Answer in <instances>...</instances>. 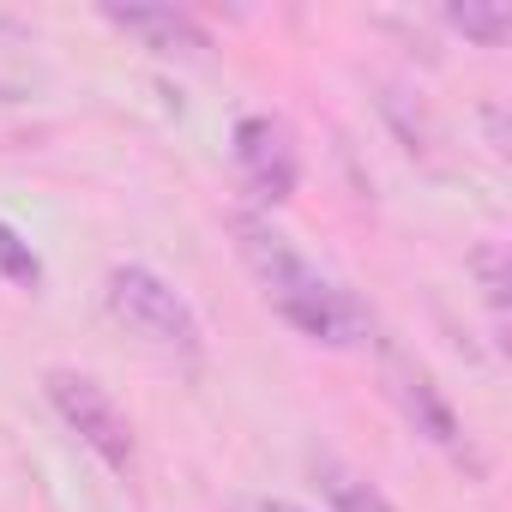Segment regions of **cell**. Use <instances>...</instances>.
<instances>
[{
  "label": "cell",
  "mask_w": 512,
  "mask_h": 512,
  "mask_svg": "<svg viewBox=\"0 0 512 512\" xmlns=\"http://www.w3.org/2000/svg\"><path fill=\"white\" fill-rule=\"evenodd\" d=\"M235 169L247 181V193L260 205H284L296 193V145L290 127L272 115H241L235 121Z\"/></svg>",
  "instance_id": "4"
},
{
  "label": "cell",
  "mask_w": 512,
  "mask_h": 512,
  "mask_svg": "<svg viewBox=\"0 0 512 512\" xmlns=\"http://www.w3.org/2000/svg\"><path fill=\"white\" fill-rule=\"evenodd\" d=\"M103 308L115 326H127L133 338L169 350V356H199L205 350V332L193 320V308L181 302L175 284H163L151 266H109L103 278Z\"/></svg>",
  "instance_id": "2"
},
{
  "label": "cell",
  "mask_w": 512,
  "mask_h": 512,
  "mask_svg": "<svg viewBox=\"0 0 512 512\" xmlns=\"http://www.w3.org/2000/svg\"><path fill=\"white\" fill-rule=\"evenodd\" d=\"M476 278H482V296H488V308H494V326L506 320V247L500 241H488V247H476Z\"/></svg>",
  "instance_id": "10"
},
{
  "label": "cell",
  "mask_w": 512,
  "mask_h": 512,
  "mask_svg": "<svg viewBox=\"0 0 512 512\" xmlns=\"http://www.w3.org/2000/svg\"><path fill=\"white\" fill-rule=\"evenodd\" d=\"M241 512H302L296 500H241Z\"/></svg>",
  "instance_id": "11"
},
{
  "label": "cell",
  "mask_w": 512,
  "mask_h": 512,
  "mask_svg": "<svg viewBox=\"0 0 512 512\" xmlns=\"http://www.w3.org/2000/svg\"><path fill=\"white\" fill-rule=\"evenodd\" d=\"M0 278H7L13 290H25V296H37L43 290V260H37V247L0 217Z\"/></svg>",
  "instance_id": "9"
},
{
  "label": "cell",
  "mask_w": 512,
  "mask_h": 512,
  "mask_svg": "<svg viewBox=\"0 0 512 512\" xmlns=\"http://www.w3.org/2000/svg\"><path fill=\"white\" fill-rule=\"evenodd\" d=\"M103 19L115 25V31H127V37H139L151 55H163V61H205V49H211V37H205V25L193 19V13H181V7H103Z\"/></svg>",
  "instance_id": "6"
},
{
  "label": "cell",
  "mask_w": 512,
  "mask_h": 512,
  "mask_svg": "<svg viewBox=\"0 0 512 512\" xmlns=\"http://www.w3.org/2000/svg\"><path fill=\"white\" fill-rule=\"evenodd\" d=\"M446 19H452V31H464L482 49H500L512 37V13L500 7V0H494V7H488V0H458V7H446Z\"/></svg>",
  "instance_id": "8"
},
{
  "label": "cell",
  "mask_w": 512,
  "mask_h": 512,
  "mask_svg": "<svg viewBox=\"0 0 512 512\" xmlns=\"http://www.w3.org/2000/svg\"><path fill=\"white\" fill-rule=\"evenodd\" d=\"M235 247H241L247 272L260 278L266 302H272L302 338H314V344H326V350L380 344V338H374L380 326H374L368 302L350 296L338 278H326V272L308 260V253H296L290 235H278V229L260 223V217H235Z\"/></svg>",
  "instance_id": "1"
},
{
  "label": "cell",
  "mask_w": 512,
  "mask_h": 512,
  "mask_svg": "<svg viewBox=\"0 0 512 512\" xmlns=\"http://www.w3.org/2000/svg\"><path fill=\"white\" fill-rule=\"evenodd\" d=\"M43 392H49V404H55V416L115 470V476H127L133 470V458H139V446H133V422H127V410L109 398V386L103 380H91V374H79V368H49L43 374Z\"/></svg>",
  "instance_id": "3"
},
{
  "label": "cell",
  "mask_w": 512,
  "mask_h": 512,
  "mask_svg": "<svg viewBox=\"0 0 512 512\" xmlns=\"http://www.w3.org/2000/svg\"><path fill=\"white\" fill-rule=\"evenodd\" d=\"M308 476H314V488H320V500H326L332 512H398L362 470H350V464L332 458V452H314V458H308Z\"/></svg>",
  "instance_id": "7"
},
{
  "label": "cell",
  "mask_w": 512,
  "mask_h": 512,
  "mask_svg": "<svg viewBox=\"0 0 512 512\" xmlns=\"http://www.w3.org/2000/svg\"><path fill=\"white\" fill-rule=\"evenodd\" d=\"M386 386H392V398H398V410L410 416V428H416L422 440H434V446H446V452H458V410L446 404V392L434 386V374H428L422 362H410V356H398L392 344H386Z\"/></svg>",
  "instance_id": "5"
}]
</instances>
